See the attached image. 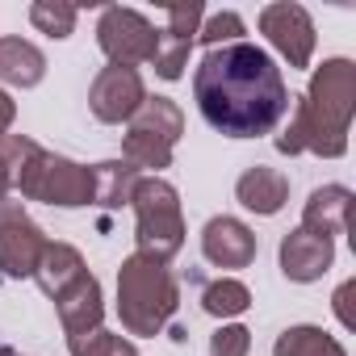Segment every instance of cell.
Segmentation results:
<instances>
[{"instance_id":"16","label":"cell","mask_w":356,"mask_h":356,"mask_svg":"<svg viewBox=\"0 0 356 356\" xmlns=\"http://www.w3.org/2000/svg\"><path fill=\"white\" fill-rule=\"evenodd\" d=\"M348 210H352V189H343V185H323V189L310 193V202H306V210H302V231L323 235V239L343 235V231H348Z\"/></svg>"},{"instance_id":"1","label":"cell","mask_w":356,"mask_h":356,"mask_svg":"<svg viewBox=\"0 0 356 356\" xmlns=\"http://www.w3.org/2000/svg\"><path fill=\"white\" fill-rule=\"evenodd\" d=\"M193 97L202 118L227 138L268 134L289 109L281 67L256 42H231L206 51V59L193 72Z\"/></svg>"},{"instance_id":"17","label":"cell","mask_w":356,"mask_h":356,"mask_svg":"<svg viewBox=\"0 0 356 356\" xmlns=\"http://www.w3.org/2000/svg\"><path fill=\"white\" fill-rule=\"evenodd\" d=\"M47 76V55L26 38H0V80L13 88H34Z\"/></svg>"},{"instance_id":"15","label":"cell","mask_w":356,"mask_h":356,"mask_svg":"<svg viewBox=\"0 0 356 356\" xmlns=\"http://www.w3.org/2000/svg\"><path fill=\"white\" fill-rule=\"evenodd\" d=\"M235 197H239V206H243V210L273 218V214H281V206L289 202V181H285V172L256 163V168H248V172L239 176Z\"/></svg>"},{"instance_id":"14","label":"cell","mask_w":356,"mask_h":356,"mask_svg":"<svg viewBox=\"0 0 356 356\" xmlns=\"http://www.w3.org/2000/svg\"><path fill=\"white\" fill-rule=\"evenodd\" d=\"M55 306H59V323H63L67 339L72 335H84V331H97L101 327V314H105V306H101V281L92 273H84L76 285H67L55 298Z\"/></svg>"},{"instance_id":"27","label":"cell","mask_w":356,"mask_h":356,"mask_svg":"<svg viewBox=\"0 0 356 356\" xmlns=\"http://www.w3.org/2000/svg\"><path fill=\"white\" fill-rule=\"evenodd\" d=\"M13 118H17V105H13V97H9L5 88H0V138H9Z\"/></svg>"},{"instance_id":"11","label":"cell","mask_w":356,"mask_h":356,"mask_svg":"<svg viewBox=\"0 0 356 356\" xmlns=\"http://www.w3.org/2000/svg\"><path fill=\"white\" fill-rule=\"evenodd\" d=\"M260 34L289 59V67H310L314 55V22L302 5H264L260 9Z\"/></svg>"},{"instance_id":"26","label":"cell","mask_w":356,"mask_h":356,"mask_svg":"<svg viewBox=\"0 0 356 356\" xmlns=\"http://www.w3.org/2000/svg\"><path fill=\"white\" fill-rule=\"evenodd\" d=\"M352 293H356V281H343L339 289H335V314H339V323L343 327H356V318H352Z\"/></svg>"},{"instance_id":"23","label":"cell","mask_w":356,"mask_h":356,"mask_svg":"<svg viewBox=\"0 0 356 356\" xmlns=\"http://www.w3.org/2000/svg\"><path fill=\"white\" fill-rule=\"evenodd\" d=\"M76 5H63V0H38V5L30 9V22L42 30V34H51V38H67L72 30H76Z\"/></svg>"},{"instance_id":"7","label":"cell","mask_w":356,"mask_h":356,"mask_svg":"<svg viewBox=\"0 0 356 356\" xmlns=\"http://www.w3.org/2000/svg\"><path fill=\"white\" fill-rule=\"evenodd\" d=\"M97 42H101V51L109 55V63L134 67V63H151V59H155L159 30H155L143 13L113 5V9H105V13H101Z\"/></svg>"},{"instance_id":"20","label":"cell","mask_w":356,"mask_h":356,"mask_svg":"<svg viewBox=\"0 0 356 356\" xmlns=\"http://www.w3.org/2000/svg\"><path fill=\"white\" fill-rule=\"evenodd\" d=\"M273 356H348L343 343L335 335H327L323 327H289L277 335Z\"/></svg>"},{"instance_id":"2","label":"cell","mask_w":356,"mask_h":356,"mask_svg":"<svg viewBox=\"0 0 356 356\" xmlns=\"http://www.w3.org/2000/svg\"><path fill=\"white\" fill-rule=\"evenodd\" d=\"M352 109H356V67L348 59H327L314 72L306 97H298L293 122L277 138V151L281 155L314 151V155L339 159L348 151Z\"/></svg>"},{"instance_id":"28","label":"cell","mask_w":356,"mask_h":356,"mask_svg":"<svg viewBox=\"0 0 356 356\" xmlns=\"http://www.w3.org/2000/svg\"><path fill=\"white\" fill-rule=\"evenodd\" d=\"M13 197V172H9V159L0 155V202Z\"/></svg>"},{"instance_id":"18","label":"cell","mask_w":356,"mask_h":356,"mask_svg":"<svg viewBox=\"0 0 356 356\" xmlns=\"http://www.w3.org/2000/svg\"><path fill=\"white\" fill-rule=\"evenodd\" d=\"M84 273H88V268H84V260H80V252H76L72 243H47V252H42V260H38V268H34V277H38V285H42L47 298H59V293H63L67 285H76Z\"/></svg>"},{"instance_id":"5","label":"cell","mask_w":356,"mask_h":356,"mask_svg":"<svg viewBox=\"0 0 356 356\" xmlns=\"http://www.w3.org/2000/svg\"><path fill=\"white\" fill-rule=\"evenodd\" d=\"M134 218H138V256L172 260L185 243V218H181V193L163 176H138L130 193Z\"/></svg>"},{"instance_id":"10","label":"cell","mask_w":356,"mask_h":356,"mask_svg":"<svg viewBox=\"0 0 356 356\" xmlns=\"http://www.w3.org/2000/svg\"><path fill=\"white\" fill-rule=\"evenodd\" d=\"M202 0H181V5H163V17H168V30H159V47H155V76L163 80H181L185 76V63H189V51H193V38L202 30Z\"/></svg>"},{"instance_id":"4","label":"cell","mask_w":356,"mask_h":356,"mask_svg":"<svg viewBox=\"0 0 356 356\" xmlns=\"http://www.w3.org/2000/svg\"><path fill=\"white\" fill-rule=\"evenodd\" d=\"M176 302H181V285L163 260L134 252L118 268V314L130 335H159L176 314Z\"/></svg>"},{"instance_id":"6","label":"cell","mask_w":356,"mask_h":356,"mask_svg":"<svg viewBox=\"0 0 356 356\" xmlns=\"http://www.w3.org/2000/svg\"><path fill=\"white\" fill-rule=\"evenodd\" d=\"M185 134V113L168 97H147L138 105V113L130 118V134L122 143V159H130L134 168H168L172 163V147Z\"/></svg>"},{"instance_id":"3","label":"cell","mask_w":356,"mask_h":356,"mask_svg":"<svg viewBox=\"0 0 356 356\" xmlns=\"http://www.w3.org/2000/svg\"><path fill=\"white\" fill-rule=\"evenodd\" d=\"M0 155L9 159L13 172V193L30 197V202H47V206H92V168L72 163L63 155L42 151L34 138L26 134H9L0 138Z\"/></svg>"},{"instance_id":"29","label":"cell","mask_w":356,"mask_h":356,"mask_svg":"<svg viewBox=\"0 0 356 356\" xmlns=\"http://www.w3.org/2000/svg\"><path fill=\"white\" fill-rule=\"evenodd\" d=\"M5 356H13V352H5Z\"/></svg>"},{"instance_id":"25","label":"cell","mask_w":356,"mask_h":356,"mask_svg":"<svg viewBox=\"0 0 356 356\" xmlns=\"http://www.w3.org/2000/svg\"><path fill=\"white\" fill-rule=\"evenodd\" d=\"M248 348H252V331L239 327V323L218 327L210 335V356H248Z\"/></svg>"},{"instance_id":"21","label":"cell","mask_w":356,"mask_h":356,"mask_svg":"<svg viewBox=\"0 0 356 356\" xmlns=\"http://www.w3.org/2000/svg\"><path fill=\"white\" fill-rule=\"evenodd\" d=\"M202 306L214 318H235V314H243L252 306V289L243 281H235V277H218V281H210L202 289Z\"/></svg>"},{"instance_id":"8","label":"cell","mask_w":356,"mask_h":356,"mask_svg":"<svg viewBox=\"0 0 356 356\" xmlns=\"http://www.w3.org/2000/svg\"><path fill=\"white\" fill-rule=\"evenodd\" d=\"M47 243L51 239L38 231V222L26 214V206L17 197L0 202V273L5 277H34Z\"/></svg>"},{"instance_id":"13","label":"cell","mask_w":356,"mask_h":356,"mask_svg":"<svg viewBox=\"0 0 356 356\" xmlns=\"http://www.w3.org/2000/svg\"><path fill=\"white\" fill-rule=\"evenodd\" d=\"M331 260H335V243L323 239V235H310V231L298 227L281 239V273L289 281H302V285L318 281L331 268Z\"/></svg>"},{"instance_id":"9","label":"cell","mask_w":356,"mask_h":356,"mask_svg":"<svg viewBox=\"0 0 356 356\" xmlns=\"http://www.w3.org/2000/svg\"><path fill=\"white\" fill-rule=\"evenodd\" d=\"M147 101V88H143V76L138 67H122V63H109L97 72L92 88H88V109L97 122H130L138 113V105Z\"/></svg>"},{"instance_id":"12","label":"cell","mask_w":356,"mask_h":356,"mask_svg":"<svg viewBox=\"0 0 356 356\" xmlns=\"http://www.w3.org/2000/svg\"><path fill=\"white\" fill-rule=\"evenodd\" d=\"M202 256L214 268H248L256 260V235L239 218H210L202 231Z\"/></svg>"},{"instance_id":"24","label":"cell","mask_w":356,"mask_h":356,"mask_svg":"<svg viewBox=\"0 0 356 356\" xmlns=\"http://www.w3.org/2000/svg\"><path fill=\"white\" fill-rule=\"evenodd\" d=\"M197 38H202L210 51H214V47H231V42H239V38H243V17H239V13H231V9H227V13H214V17L197 30Z\"/></svg>"},{"instance_id":"22","label":"cell","mask_w":356,"mask_h":356,"mask_svg":"<svg viewBox=\"0 0 356 356\" xmlns=\"http://www.w3.org/2000/svg\"><path fill=\"white\" fill-rule=\"evenodd\" d=\"M72 356H138V348L122 335H109V331H84V335H72L67 339Z\"/></svg>"},{"instance_id":"19","label":"cell","mask_w":356,"mask_h":356,"mask_svg":"<svg viewBox=\"0 0 356 356\" xmlns=\"http://www.w3.org/2000/svg\"><path fill=\"white\" fill-rule=\"evenodd\" d=\"M134 185H138V168L130 159H105L92 168V206L118 210L130 202Z\"/></svg>"}]
</instances>
